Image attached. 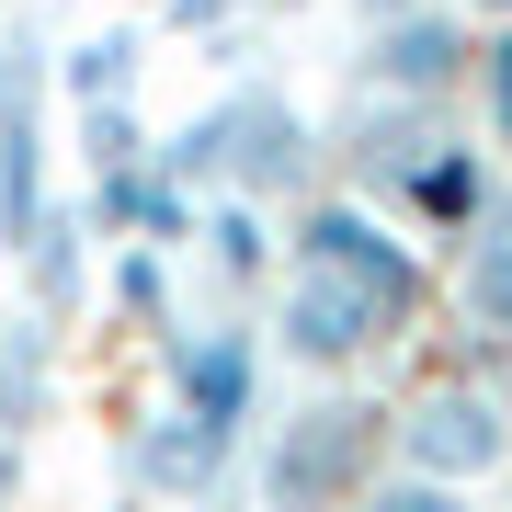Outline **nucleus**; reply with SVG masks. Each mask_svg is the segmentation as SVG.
I'll return each instance as SVG.
<instances>
[{
	"instance_id": "ddd939ff",
	"label": "nucleus",
	"mask_w": 512,
	"mask_h": 512,
	"mask_svg": "<svg viewBox=\"0 0 512 512\" xmlns=\"http://www.w3.org/2000/svg\"><path fill=\"white\" fill-rule=\"evenodd\" d=\"M92 251H103V239L80 228V194H46L35 239L12 251V296H23L46 330H80V319H92Z\"/></svg>"
},
{
	"instance_id": "7ed1b4c3",
	"label": "nucleus",
	"mask_w": 512,
	"mask_h": 512,
	"mask_svg": "<svg viewBox=\"0 0 512 512\" xmlns=\"http://www.w3.org/2000/svg\"><path fill=\"white\" fill-rule=\"evenodd\" d=\"M387 467V387L342 376V387H296L285 421H251V512H353L365 478Z\"/></svg>"
},
{
	"instance_id": "4468645a",
	"label": "nucleus",
	"mask_w": 512,
	"mask_h": 512,
	"mask_svg": "<svg viewBox=\"0 0 512 512\" xmlns=\"http://www.w3.org/2000/svg\"><path fill=\"white\" fill-rule=\"evenodd\" d=\"M69 399V330H46L23 296H0V444H35Z\"/></svg>"
},
{
	"instance_id": "4be33fe9",
	"label": "nucleus",
	"mask_w": 512,
	"mask_h": 512,
	"mask_svg": "<svg viewBox=\"0 0 512 512\" xmlns=\"http://www.w3.org/2000/svg\"><path fill=\"white\" fill-rule=\"evenodd\" d=\"M456 12H467V23H512V0H456Z\"/></svg>"
},
{
	"instance_id": "f03ea898",
	"label": "nucleus",
	"mask_w": 512,
	"mask_h": 512,
	"mask_svg": "<svg viewBox=\"0 0 512 512\" xmlns=\"http://www.w3.org/2000/svg\"><path fill=\"white\" fill-rule=\"evenodd\" d=\"M148 160H160L194 205L205 194H239V205H262V217H285V205L319 194V114L296 103L285 80H251V69H239L228 92H205L183 114V126L148 137Z\"/></svg>"
},
{
	"instance_id": "39448f33",
	"label": "nucleus",
	"mask_w": 512,
	"mask_h": 512,
	"mask_svg": "<svg viewBox=\"0 0 512 512\" xmlns=\"http://www.w3.org/2000/svg\"><path fill=\"white\" fill-rule=\"evenodd\" d=\"M57 35L35 23V0L0 12V262L35 239L46 194H57V80H46Z\"/></svg>"
},
{
	"instance_id": "aec40b11",
	"label": "nucleus",
	"mask_w": 512,
	"mask_h": 512,
	"mask_svg": "<svg viewBox=\"0 0 512 512\" xmlns=\"http://www.w3.org/2000/svg\"><path fill=\"white\" fill-rule=\"evenodd\" d=\"M353 512H467V490H444V478H410V467H376Z\"/></svg>"
},
{
	"instance_id": "1a4fd4ad",
	"label": "nucleus",
	"mask_w": 512,
	"mask_h": 512,
	"mask_svg": "<svg viewBox=\"0 0 512 512\" xmlns=\"http://www.w3.org/2000/svg\"><path fill=\"white\" fill-rule=\"evenodd\" d=\"M467 57H478V23L456 12V0H421V12L365 23V46H353V92H387V103H456V92H467Z\"/></svg>"
},
{
	"instance_id": "a211bd4d",
	"label": "nucleus",
	"mask_w": 512,
	"mask_h": 512,
	"mask_svg": "<svg viewBox=\"0 0 512 512\" xmlns=\"http://www.w3.org/2000/svg\"><path fill=\"white\" fill-rule=\"evenodd\" d=\"M456 114H467V137L490 148V160L512 171V23H478V57H467V92H456Z\"/></svg>"
},
{
	"instance_id": "423d86ee",
	"label": "nucleus",
	"mask_w": 512,
	"mask_h": 512,
	"mask_svg": "<svg viewBox=\"0 0 512 512\" xmlns=\"http://www.w3.org/2000/svg\"><path fill=\"white\" fill-rule=\"evenodd\" d=\"M114 478H126L137 512H239V478H251V433L228 421H194L171 399H148L114 444Z\"/></svg>"
},
{
	"instance_id": "dca6fc26",
	"label": "nucleus",
	"mask_w": 512,
	"mask_h": 512,
	"mask_svg": "<svg viewBox=\"0 0 512 512\" xmlns=\"http://www.w3.org/2000/svg\"><path fill=\"white\" fill-rule=\"evenodd\" d=\"M57 80V114H92V103H137L148 92V23H92L46 57Z\"/></svg>"
},
{
	"instance_id": "b1692460",
	"label": "nucleus",
	"mask_w": 512,
	"mask_h": 512,
	"mask_svg": "<svg viewBox=\"0 0 512 512\" xmlns=\"http://www.w3.org/2000/svg\"><path fill=\"white\" fill-rule=\"evenodd\" d=\"M251 12H262V23H285V12H308V0H251Z\"/></svg>"
},
{
	"instance_id": "f3484780",
	"label": "nucleus",
	"mask_w": 512,
	"mask_h": 512,
	"mask_svg": "<svg viewBox=\"0 0 512 512\" xmlns=\"http://www.w3.org/2000/svg\"><path fill=\"white\" fill-rule=\"evenodd\" d=\"M92 308L114 330H148V342H160V330L183 319V262L137 251V239H103V251H92Z\"/></svg>"
},
{
	"instance_id": "9b49d317",
	"label": "nucleus",
	"mask_w": 512,
	"mask_h": 512,
	"mask_svg": "<svg viewBox=\"0 0 512 512\" xmlns=\"http://www.w3.org/2000/svg\"><path fill=\"white\" fill-rule=\"evenodd\" d=\"M183 262L205 274V296H217V308L251 319V308H262V285H274V262H285V217H262V205H239V194H205V205H194Z\"/></svg>"
},
{
	"instance_id": "6ab92c4d",
	"label": "nucleus",
	"mask_w": 512,
	"mask_h": 512,
	"mask_svg": "<svg viewBox=\"0 0 512 512\" xmlns=\"http://www.w3.org/2000/svg\"><path fill=\"white\" fill-rule=\"evenodd\" d=\"M148 114L137 103H92V114H69V148H80V183H103V171H137L148 160Z\"/></svg>"
},
{
	"instance_id": "5701e85b",
	"label": "nucleus",
	"mask_w": 512,
	"mask_h": 512,
	"mask_svg": "<svg viewBox=\"0 0 512 512\" xmlns=\"http://www.w3.org/2000/svg\"><path fill=\"white\" fill-rule=\"evenodd\" d=\"M353 12H365V23H387V12H421V0H353Z\"/></svg>"
},
{
	"instance_id": "9d476101",
	"label": "nucleus",
	"mask_w": 512,
	"mask_h": 512,
	"mask_svg": "<svg viewBox=\"0 0 512 512\" xmlns=\"http://www.w3.org/2000/svg\"><path fill=\"white\" fill-rule=\"evenodd\" d=\"M433 308L456 319V353H444V365L512 353V183H501L490 217L456 239V262H433Z\"/></svg>"
},
{
	"instance_id": "0eeeda50",
	"label": "nucleus",
	"mask_w": 512,
	"mask_h": 512,
	"mask_svg": "<svg viewBox=\"0 0 512 512\" xmlns=\"http://www.w3.org/2000/svg\"><path fill=\"white\" fill-rule=\"evenodd\" d=\"M444 137H467L456 103H387V92H342V114H319V183L365 194L376 217L410 194V171L433 160Z\"/></svg>"
},
{
	"instance_id": "f8f14e48",
	"label": "nucleus",
	"mask_w": 512,
	"mask_h": 512,
	"mask_svg": "<svg viewBox=\"0 0 512 512\" xmlns=\"http://www.w3.org/2000/svg\"><path fill=\"white\" fill-rule=\"evenodd\" d=\"M490 205H501V160H490L478 137H444L433 160L410 171V194L387 205V217H399V228L421 239V251H456V239H467L478 217H490Z\"/></svg>"
},
{
	"instance_id": "f257e3e1",
	"label": "nucleus",
	"mask_w": 512,
	"mask_h": 512,
	"mask_svg": "<svg viewBox=\"0 0 512 512\" xmlns=\"http://www.w3.org/2000/svg\"><path fill=\"white\" fill-rule=\"evenodd\" d=\"M433 319V251L376 217L365 194L319 183L308 205H285V262L262 285V353L296 376V387H342V376H376L410 330Z\"/></svg>"
},
{
	"instance_id": "20e7f679",
	"label": "nucleus",
	"mask_w": 512,
	"mask_h": 512,
	"mask_svg": "<svg viewBox=\"0 0 512 512\" xmlns=\"http://www.w3.org/2000/svg\"><path fill=\"white\" fill-rule=\"evenodd\" d=\"M387 467L444 478V490L478 501L490 478H512V410H501L467 365H433L421 387H399V399H387Z\"/></svg>"
},
{
	"instance_id": "6e6552de",
	"label": "nucleus",
	"mask_w": 512,
	"mask_h": 512,
	"mask_svg": "<svg viewBox=\"0 0 512 512\" xmlns=\"http://www.w3.org/2000/svg\"><path fill=\"white\" fill-rule=\"evenodd\" d=\"M160 399L194 410V421H228V433H251L262 399H274V353H262V330L239 308H183L160 330Z\"/></svg>"
},
{
	"instance_id": "412c9836",
	"label": "nucleus",
	"mask_w": 512,
	"mask_h": 512,
	"mask_svg": "<svg viewBox=\"0 0 512 512\" xmlns=\"http://www.w3.org/2000/svg\"><path fill=\"white\" fill-rule=\"evenodd\" d=\"M23 501V444H0V512Z\"/></svg>"
},
{
	"instance_id": "2eb2a0df",
	"label": "nucleus",
	"mask_w": 512,
	"mask_h": 512,
	"mask_svg": "<svg viewBox=\"0 0 512 512\" xmlns=\"http://www.w3.org/2000/svg\"><path fill=\"white\" fill-rule=\"evenodd\" d=\"M80 228H92V239H137V251H171V262H183V239H194V194L171 183L160 160H137V171L80 183Z\"/></svg>"
}]
</instances>
